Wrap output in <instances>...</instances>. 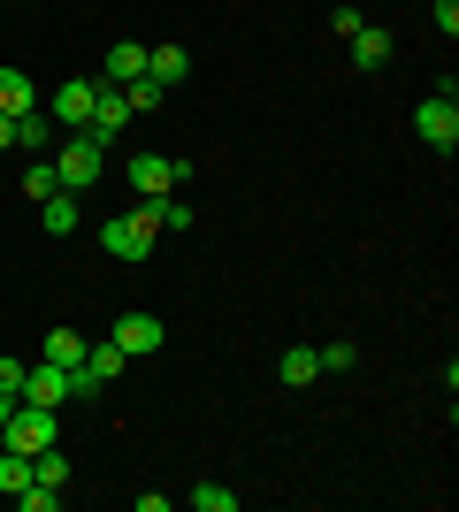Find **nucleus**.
Returning a JSON list of instances; mask_svg holds the SVG:
<instances>
[{
	"instance_id": "nucleus-24",
	"label": "nucleus",
	"mask_w": 459,
	"mask_h": 512,
	"mask_svg": "<svg viewBox=\"0 0 459 512\" xmlns=\"http://www.w3.org/2000/svg\"><path fill=\"white\" fill-rule=\"evenodd\" d=\"M314 360H322V375H337V367H352V344H322Z\"/></svg>"
},
{
	"instance_id": "nucleus-21",
	"label": "nucleus",
	"mask_w": 459,
	"mask_h": 512,
	"mask_svg": "<svg viewBox=\"0 0 459 512\" xmlns=\"http://www.w3.org/2000/svg\"><path fill=\"white\" fill-rule=\"evenodd\" d=\"M23 192H31V199H54V192H62L54 161H31V169H23Z\"/></svg>"
},
{
	"instance_id": "nucleus-9",
	"label": "nucleus",
	"mask_w": 459,
	"mask_h": 512,
	"mask_svg": "<svg viewBox=\"0 0 459 512\" xmlns=\"http://www.w3.org/2000/svg\"><path fill=\"white\" fill-rule=\"evenodd\" d=\"M31 107H39V85L23 69H0V115H31Z\"/></svg>"
},
{
	"instance_id": "nucleus-6",
	"label": "nucleus",
	"mask_w": 459,
	"mask_h": 512,
	"mask_svg": "<svg viewBox=\"0 0 459 512\" xmlns=\"http://www.w3.org/2000/svg\"><path fill=\"white\" fill-rule=\"evenodd\" d=\"M131 184H138V199L176 192V161H169V153H131Z\"/></svg>"
},
{
	"instance_id": "nucleus-4",
	"label": "nucleus",
	"mask_w": 459,
	"mask_h": 512,
	"mask_svg": "<svg viewBox=\"0 0 459 512\" xmlns=\"http://www.w3.org/2000/svg\"><path fill=\"white\" fill-rule=\"evenodd\" d=\"M92 107H100V77H69V85L54 92V107H46V115H54V123H69V130H85Z\"/></svg>"
},
{
	"instance_id": "nucleus-19",
	"label": "nucleus",
	"mask_w": 459,
	"mask_h": 512,
	"mask_svg": "<svg viewBox=\"0 0 459 512\" xmlns=\"http://www.w3.org/2000/svg\"><path fill=\"white\" fill-rule=\"evenodd\" d=\"M123 100H131V115H138V107H161V100H169V85H161V77H146V69H138L131 85H123Z\"/></svg>"
},
{
	"instance_id": "nucleus-23",
	"label": "nucleus",
	"mask_w": 459,
	"mask_h": 512,
	"mask_svg": "<svg viewBox=\"0 0 459 512\" xmlns=\"http://www.w3.org/2000/svg\"><path fill=\"white\" fill-rule=\"evenodd\" d=\"M0 398H8V406L23 398V360H0Z\"/></svg>"
},
{
	"instance_id": "nucleus-20",
	"label": "nucleus",
	"mask_w": 459,
	"mask_h": 512,
	"mask_svg": "<svg viewBox=\"0 0 459 512\" xmlns=\"http://www.w3.org/2000/svg\"><path fill=\"white\" fill-rule=\"evenodd\" d=\"M16 505H23V512H62V490H54V482H23Z\"/></svg>"
},
{
	"instance_id": "nucleus-26",
	"label": "nucleus",
	"mask_w": 459,
	"mask_h": 512,
	"mask_svg": "<svg viewBox=\"0 0 459 512\" xmlns=\"http://www.w3.org/2000/svg\"><path fill=\"white\" fill-rule=\"evenodd\" d=\"M16 146V115H0V153Z\"/></svg>"
},
{
	"instance_id": "nucleus-15",
	"label": "nucleus",
	"mask_w": 459,
	"mask_h": 512,
	"mask_svg": "<svg viewBox=\"0 0 459 512\" xmlns=\"http://www.w3.org/2000/svg\"><path fill=\"white\" fill-rule=\"evenodd\" d=\"M146 214H153V230H192V207L176 192H161V199H146Z\"/></svg>"
},
{
	"instance_id": "nucleus-17",
	"label": "nucleus",
	"mask_w": 459,
	"mask_h": 512,
	"mask_svg": "<svg viewBox=\"0 0 459 512\" xmlns=\"http://www.w3.org/2000/svg\"><path fill=\"white\" fill-rule=\"evenodd\" d=\"M184 505H192V512H238V490H222V482H199V490H184Z\"/></svg>"
},
{
	"instance_id": "nucleus-12",
	"label": "nucleus",
	"mask_w": 459,
	"mask_h": 512,
	"mask_svg": "<svg viewBox=\"0 0 459 512\" xmlns=\"http://www.w3.org/2000/svg\"><path fill=\"white\" fill-rule=\"evenodd\" d=\"M276 375H284L291 390H306V383H314V375H322V360H314V344H291L284 360H276Z\"/></svg>"
},
{
	"instance_id": "nucleus-10",
	"label": "nucleus",
	"mask_w": 459,
	"mask_h": 512,
	"mask_svg": "<svg viewBox=\"0 0 459 512\" xmlns=\"http://www.w3.org/2000/svg\"><path fill=\"white\" fill-rule=\"evenodd\" d=\"M184 69H192V54L184 46H146V77H161V85H184Z\"/></svg>"
},
{
	"instance_id": "nucleus-8",
	"label": "nucleus",
	"mask_w": 459,
	"mask_h": 512,
	"mask_svg": "<svg viewBox=\"0 0 459 512\" xmlns=\"http://www.w3.org/2000/svg\"><path fill=\"white\" fill-rule=\"evenodd\" d=\"M345 46H352V69H383L391 62V31H375V23H360Z\"/></svg>"
},
{
	"instance_id": "nucleus-7",
	"label": "nucleus",
	"mask_w": 459,
	"mask_h": 512,
	"mask_svg": "<svg viewBox=\"0 0 459 512\" xmlns=\"http://www.w3.org/2000/svg\"><path fill=\"white\" fill-rule=\"evenodd\" d=\"M138 69H146V46H138V39H115L108 54H100V85H131Z\"/></svg>"
},
{
	"instance_id": "nucleus-11",
	"label": "nucleus",
	"mask_w": 459,
	"mask_h": 512,
	"mask_svg": "<svg viewBox=\"0 0 459 512\" xmlns=\"http://www.w3.org/2000/svg\"><path fill=\"white\" fill-rule=\"evenodd\" d=\"M123 367H131V352H123V344H85V375L92 383H115V375H123Z\"/></svg>"
},
{
	"instance_id": "nucleus-22",
	"label": "nucleus",
	"mask_w": 459,
	"mask_h": 512,
	"mask_svg": "<svg viewBox=\"0 0 459 512\" xmlns=\"http://www.w3.org/2000/svg\"><path fill=\"white\" fill-rule=\"evenodd\" d=\"M23 482H31V459H23V451H0V490L16 497Z\"/></svg>"
},
{
	"instance_id": "nucleus-1",
	"label": "nucleus",
	"mask_w": 459,
	"mask_h": 512,
	"mask_svg": "<svg viewBox=\"0 0 459 512\" xmlns=\"http://www.w3.org/2000/svg\"><path fill=\"white\" fill-rule=\"evenodd\" d=\"M100 169H108V146H100V138H85V130H69L62 146H54V176H62V192L100 184Z\"/></svg>"
},
{
	"instance_id": "nucleus-18",
	"label": "nucleus",
	"mask_w": 459,
	"mask_h": 512,
	"mask_svg": "<svg viewBox=\"0 0 459 512\" xmlns=\"http://www.w3.org/2000/svg\"><path fill=\"white\" fill-rule=\"evenodd\" d=\"M31 482H54V490H69V459H62L54 444H46V451H31Z\"/></svg>"
},
{
	"instance_id": "nucleus-25",
	"label": "nucleus",
	"mask_w": 459,
	"mask_h": 512,
	"mask_svg": "<svg viewBox=\"0 0 459 512\" xmlns=\"http://www.w3.org/2000/svg\"><path fill=\"white\" fill-rule=\"evenodd\" d=\"M429 16H437V31L452 39V31H459V0H429Z\"/></svg>"
},
{
	"instance_id": "nucleus-13",
	"label": "nucleus",
	"mask_w": 459,
	"mask_h": 512,
	"mask_svg": "<svg viewBox=\"0 0 459 512\" xmlns=\"http://www.w3.org/2000/svg\"><path fill=\"white\" fill-rule=\"evenodd\" d=\"M39 222H46L54 237H69V230H77V192H54V199H39Z\"/></svg>"
},
{
	"instance_id": "nucleus-3",
	"label": "nucleus",
	"mask_w": 459,
	"mask_h": 512,
	"mask_svg": "<svg viewBox=\"0 0 459 512\" xmlns=\"http://www.w3.org/2000/svg\"><path fill=\"white\" fill-rule=\"evenodd\" d=\"M414 138H421L429 153H452V146H459V100L429 92V100H421V115H414Z\"/></svg>"
},
{
	"instance_id": "nucleus-27",
	"label": "nucleus",
	"mask_w": 459,
	"mask_h": 512,
	"mask_svg": "<svg viewBox=\"0 0 459 512\" xmlns=\"http://www.w3.org/2000/svg\"><path fill=\"white\" fill-rule=\"evenodd\" d=\"M0 421H8V398H0Z\"/></svg>"
},
{
	"instance_id": "nucleus-14",
	"label": "nucleus",
	"mask_w": 459,
	"mask_h": 512,
	"mask_svg": "<svg viewBox=\"0 0 459 512\" xmlns=\"http://www.w3.org/2000/svg\"><path fill=\"white\" fill-rule=\"evenodd\" d=\"M46 360L77 375V367H85V337H77V329H54V337H46Z\"/></svg>"
},
{
	"instance_id": "nucleus-5",
	"label": "nucleus",
	"mask_w": 459,
	"mask_h": 512,
	"mask_svg": "<svg viewBox=\"0 0 459 512\" xmlns=\"http://www.w3.org/2000/svg\"><path fill=\"white\" fill-rule=\"evenodd\" d=\"M115 344H123V352H131V367H138L146 352H161V344H169V329H161L153 314H123V321H115Z\"/></svg>"
},
{
	"instance_id": "nucleus-2",
	"label": "nucleus",
	"mask_w": 459,
	"mask_h": 512,
	"mask_svg": "<svg viewBox=\"0 0 459 512\" xmlns=\"http://www.w3.org/2000/svg\"><path fill=\"white\" fill-rule=\"evenodd\" d=\"M153 214H146V199H138V214H115V222H100V245H108L115 260H146L153 253Z\"/></svg>"
},
{
	"instance_id": "nucleus-16",
	"label": "nucleus",
	"mask_w": 459,
	"mask_h": 512,
	"mask_svg": "<svg viewBox=\"0 0 459 512\" xmlns=\"http://www.w3.org/2000/svg\"><path fill=\"white\" fill-rule=\"evenodd\" d=\"M16 146L46 153V146H54V115H39V107H31V115H16Z\"/></svg>"
}]
</instances>
